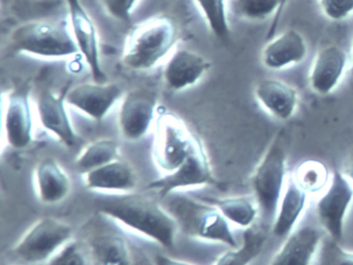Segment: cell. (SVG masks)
Instances as JSON below:
<instances>
[{"label":"cell","mask_w":353,"mask_h":265,"mask_svg":"<svg viewBox=\"0 0 353 265\" xmlns=\"http://www.w3.org/2000/svg\"><path fill=\"white\" fill-rule=\"evenodd\" d=\"M96 206L103 217L150 238L167 250L175 246L179 226L160 202L139 193L109 194L99 197Z\"/></svg>","instance_id":"obj_1"},{"label":"cell","mask_w":353,"mask_h":265,"mask_svg":"<svg viewBox=\"0 0 353 265\" xmlns=\"http://www.w3.org/2000/svg\"><path fill=\"white\" fill-rule=\"evenodd\" d=\"M165 199V207L183 233L196 239L222 242L232 248H236V239L229 221L218 207L204 199L199 200L175 193Z\"/></svg>","instance_id":"obj_2"},{"label":"cell","mask_w":353,"mask_h":265,"mask_svg":"<svg viewBox=\"0 0 353 265\" xmlns=\"http://www.w3.org/2000/svg\"><path fill=\"white\" fill-rule=\"evenodd\" d=\"M177 27L169 17H154L130 32L121 62L131 70H148L157 66L177 41Z\"/></svg>","instance_id":"obj_3"},{"label":"cell","mask_w":353,"mask_h":265,"mask_svg":"<svg viewBox=\"0 0 353 265\" xmlns=\"http://www.w3.org/2000/svg\"><path fill=\"white\" fill-rule=\"evenodd\" d=\"M11 47L18 53L43 58H65L79 51L72 31L59 22L30 21L12 32Z\"/></svg>","instance_id":"obj_4"},{"label":"cell","mask_w":353,"mask_h":265,"mask_svg":"<svg viewBox=\"0 0 353 265\" xmlns=\"http://www.w3.org/2000/svg\"><path fill=\"white\" fill-rule=\"evenodd\" d=\"M288 142L284 130H279L268 146L253 176V188L262 221L272 224L276 219L281 193L286 177Z\"/></svg>","instance_id":"obj_5"},{"label":"cell","mask_w":353,"mask_h":265,"mask_svg":"<svg viewBox=\"0 0 353 265\" xmlns=\"http://www.w3.org/2000/svg\"><path fill=\"white\" fill-rule=\"evenodd\" d=\"M72 236L69 224L54 217H41L12 248L11 255L19 262L39 264L50 260L71 242Z\"/></svg>","instance_id":"obj_6"},{"label":"cell","mask_w":353,"mask_h":265,"mask_svg":"<svg viewBox=\"0 0 353 265\" xmlns=\"http://www.w3.org/2000/svg\"><path fill=\"white\" fill-rule=\"evenodd\" d=\"M199 140L179 116L163 112L156 124L152 149L154 163L165 174L171 173L191 155Z\"/></svg>","instance_id":"obj_7"},{"label":"cell","mask_w":353,"mask_h":265,"mask_svg":"<svg viewBox=\"0 0 353 265\" xmlns=\"http://www.w3.org/2000/svg\"><path fill=\"white\" fill-rule=\"evenodd\" d=\"M210 184H214L212 167L205 148L199 140L191 155L176 170L152 180L145 188L165 199L176 190Z\"/></svg>","instance_id":"obj_8"},{"label":"cell","mask_w":353,"mask_h":265,"mask_svg":"<svg viewBox=\"0 0 353 265\" xmlns=\"http://www.w3.org/2000/svg\"><path fill=\"white\" fill-rule=\"evenodd\" d=\"M3 132L8 145L24 149L34 139L30 86L20 85L3 99Z\"/></svg>","instance_id":"obj_9"},{"label":"cell","mask_w":353,"mask_h":265,"mask_svg":"<svg viewBox=\"0 0 353 265\" xmlns=\"http://www.w3.org/2000/svg\"><path fill=\"white\" fill-rule=\"evenodd\" d=\"M158 107L154 91L139 88L129 91L123 97L119 114V126L125 140L136 142L143 138L152 122Z\"/></svg>","instance_id":"obj_10"},{"label":"cell","mask_w":353,"mask_h":265,"mask_svg":"<svg viewBox=\"0 0 353 265\" xmlns=\"http://www.w3.org/2000/svg\"><path fill=\"white\" fill-rule=\"evenodd\" d=\"M69 10L70 24L74 39L92 72L96 82H107L106 74L101 63L98 32L92 17L81 0H65Z\"/></svg>","instance_id":"obj_11"},{"label":"cell","mask_w":353,"mask_h":265,"mask_svg":"<svg viewBox=\"0 0 353 265\" xmlns=\"http://www.w3.org/2000/svg\"><path fill=\"white\" fill-rule=\"evenodd\" d=\"M352 199V184L341 172H334L327 192L316 205V211L320 223L336 242L342 239L345 215Z\"/></svg>","instance_id":"obj_12"},{"label":"cell","mask_w":353,"mask_h":265,"mask_svg":"<svg viewBox=\"0 0 353 265\" xmlns=\"http://www.w3.org/2000/svg\"><path fill=\"white\" fill-rule=\"evenodd\" d=\"M123 97V89L119 84L108 82L82 83L68 89V105L101 121L106 117L117 101Z\"/></svg>","instance_id":"obj_13"},{"label":"cell","mask_w":353,"mask_h":265,"mask_svg":"<svg viewBox=\"0 0 353 265\" xmlns=\"http://www.w3.org/2000/svg\"><path fill=\"white\" fill-rule=\"evenodd\" d=\"M68 89L61 93L51 89L42 91L37 99V109L43 128L65 146L73 147L78 142V135L68 113Z\"/></svg>","instance_id":"obj_14"},{"label":"cell","mask_w":353,"mask_h":265,"mask_svg":"<svg viewBox=\"0 0 353 265\" xmlns=\"http://www.w3.org/2000/svg\"><path fill=\"white\" fill-rule=\"evenodd\" d=\"M212 68L208 58L189 49H179L172 54L163 72L167 89L177 92L197 84Z\"/></svg>","instance_id":"obj_15"},{"label":"cell","mask_w":353,"mask_h":265,"mask_svg":"<svg viewBox=\"0 0 353 265\" xmlns=\"http://www.w3.org/2000/svg\"><path fill=\"white\" fill-rule=\"evenodd\" d=\"M347 66V54L338 46H328L315 56L309 75L312 90L319 95L332 92L342 79Z\"/></svg>","instance_id":"obj_16"},{"label":"cell","mask_w":353,"mask_h":265,"mask_svg":"<svg viewBox=\"0 0 353 265\" xmlns=\"http://www.w3.org/2000/svg\"><path fill=\"white\" fill-rule=\"evenodd\" d=\"M307 53L305 37L295 29H288L266 43L261 60L268 70H278L303 61Z\"/></svg>","instance_id":"obj_17"},{"label":"cell","mask_w":353,"mask_h":265,"mask_svg":"<svg viewBox=\"0 0 353 265\" xmlns=\"http://www.w3.org/2000/svg\"><path fill=\"white\" fill-rule=\"evenodd\" d=\"M260 105L280 120L292 117L299 103L296 89L276 79H262L254 90Z\"/></svg>","instance_id":"obj_18"},{"label":"cell","mask_w":353,"mask_h":265,"mask_svg":"<svg viewBox=\"0 0 353 265\" xmlns=\"http://www.w3.org/2000/svg\"><path fill=\"white\" fill-rule=\"evenodd\" d=\"M84 180L90 190L117 194L133 192L137 186V176L133 168L121 159L84 174Z\"/></svg>","instance_id":"obj_19"},{"label":"cell","mask_w":353,"mask_h":265,"mask_svg":"<svg viewBox=\"0 0 353 265\" xmlns=\"http://www.w3.org/2000/svg\"><path fill=\"white\" fill-rule=\"evenodd\" d=\"M322 239L313 226H305L291 233L270 265H310Z\"/></svg>","instance_id":"obj_20"},{"label":"cell","mask_w":353,"mask_h":265,"mask_svg":"<svg viewBox=\"0 0 353 265\" xmlns=\"http://www.w3.org/2000/svg\"><path fill=\"white\" fill-rule=\"evenodd\" d=\"M37 194L44 204H57L71 192V179L53 157L43 159L34 172Z\"/></svg>","instance_id":"obj_21"},{"label":"cell","mask_w":353,"mask_h":265,"mask_svg":"<svg viewBox=\"0 0 353 265\" xmlns=\"http://www.w3.org/2000/svg\"><path fill=\"white\" fill-rule=\"evenodd\" d=\"M88 246L98 265H136L131 246L121 234H94L88 237Z\"/></svg>","instance_id":"obj_22"},{"label":"cell","mask_w":353,"mask_h":265,"mask_svg":"<svg viewBox=\"0 0 353 265\" xmlns=\"http://www.w3.org/2000/svg\"><path fill=\"white\" fill-rule=\"evenodd\" d=\"M307 193L294 181L288 182L286 192L281 201L278 215L272 225V233L278 237L289 235L299 215L305 208Z\"/></svg>","instance_id":"obj_23"},{"label":"cell","mask_w":353,"mask_h":265,"mask_svg":"<svg viewBox=\"0 0 353 265\" xmlns=\"http://www.w3.org/2000/svg\"><path fill=\"white\" fill-rule=\"evenodd\" d=\"M231 10L239 18L249 21H262L274 14L266 39H274L283 14V0H231Z\"/></svg>","instance_id":"obj_24"},{"label":"cell","mask_w":353,"mask_h":265,"mask_svg":"<svg viewBox=\"0 0 353 265\" xmlns=\"http://www.w3.org/2000/svg\"><path fill=\"white\" fill-rule=\"evenodd\" d=\"M119 145L113 139H100L88 144L76 159V169L82 174L119 159Z\"/></svg>","instance_id":"obj_25"},{"label":"cell","mask_w":353,"mask_h":265,"mask_svg":"<svg viewBox=\"0 0 353 265\" xmlns=\"http://www.w3.org/2000/svg\"><path fill=\"white\" fill-rule=\"evenodd\" d=\"M266 238L268 236L262 230L248 228L243 233L241 246L223 254L214 265H249L261 254Z\"/></svg>","instance_id":"obj_26"},{"label":"cell","mask_w":353,"mask_h":265,"mask_svg":"<svg viewBox=\"0 0 353 265\" xmlns=\"http://www.w3.org/2000/svg\"><path fill=\"white\" fill-rule=\"evenodd\" d=\"M218 207L222 215L229 222L236 224L241 227L248 228L255 221L257 215V207L250 199L245 197H233L225 199H204Z\"/></svg>","instance_id":"obj_27"},{"label":"cell","mask_w":353,"mask_h":265,"mask_svg":"<svg viewBox=\"0 0 353 265\" xmlns=\"http://www.w3.org/2000/svg\"><path fill=\"white\" fill-rule=\"evenodd\" d=\"M205 19L208 28L216 39L227 41L230 37L226 0H194Z\"/></svg>","instance_id":"obj_28"},{"label":"cell","mask_w":353,"mask_h":265,"mask_svg":"<svg viewBox=\"0 0 353 265\" xmlns=\"http://www.w3.org/2000/svg\"><path fill=\"white\" fill-rule=\"evenodd\" d=\"M293 179L305 193H318L327 184V168L321 161H303L295 170Z\"/></svg>","instance_id":"obj_29"},{"label":"cell","mask_w":353,"mask_h":265,"mask_svg":"<svg viewBox=\"0 0 353 265\" xmlns=\"http://www.w3.org/2000/svg\"><path fill=\"white\" fill-rule=\"evenodd\" d=\"M319 265H353V253L345 251L338 242L330 237L322 242Z\"/></svg>","instance_id":"obj_30"},{"label":"cell","mask_w":353,"mask_h":265,"mask_svg":"<svg viewBox=\"0 0 353 265\" xmlns=\"http://www.w3.org/2000/svg\"><path fill=\"white\" fill-rule=\"evenodd\" d=\"M138 0H100L107 14L119 22L129 23Z\"/></svg>","instance_id":"obj_31"},{"label":"cell","mask_w":353,"mask_h":265,"mask_svg":"<svg viewBox=\"0 0 353 265\" xmlns=\"http://www.w3.org/2000/svg\"><path fill=\"white\" fill-rule=\"evenodd\" d=\"M320 8L326 18L341 21L353 12V0H318Z\"/></svg>","instance_id":"obj_32"},{"label":"cell","mask_w":353,"mask_h":265,"mask_svg":"<svg viewBox=\"0 0 353 265\" xmlns=\"http://www.w3.org/2000/svg\"><path fill=\"white\" fill-rule=\"evenodd\" d=\"M48 265H86V260L77 242H70L49 260Z\"/></svg>","instance_id":"obj_33"},{"label":"cell","mask_w":353,"mask_h":265,"mask_svg":"<svg viewBox=\"0 0 353 265\" xmlns=\"http://www.w3.org/2000/svg\"><path fill=\"white\" fill-rule=\"evenodd\" d=\"M152 263L154 265H194L189 262H185V261L177 260V259L164 254L154 255Z\"/></svg>","instance_id":"obj_34"},{"label":"cell","mask_w":353,"mask_h":265,"mask_svg":"<svg viewBox=\"0 0 353 265\" xmlns=\"http://www.w3.org/2000/svg\"><path fill=\"white\" fill-rule=\"evenodd\" d=\"M346 175L350 177L351 181L353 182V159L351 163L349 164L348 167L346 169Z\"/></svg>","instance_id":"obj_35"},{"label":"cell","mask_w":353,"mask_h":265,"mask_svg":"<svg viewBox=\"0 0 353 265\" xmlns=\"http://www.w3.org/2000/svg\"><path fill=\"white\" fill-rule=\"evenodd\" d=\"M287 2H288V0H283V10H284L285 6H287Z\"/></svg>","instance_id":"obj_36"},{"label":"cell","mask_w":353,"mask_h":265,"mask_svg":"<svg viewBox=\"0 0 353 265\" xmlns=\"http://www.w3.org/2000/svg\"><path fill=\"white\" fill-rule=\"evenodd\" d=\"M351 72H352V76H353V47H352V63H351Z\"/></svg>","instance_id":"obj_37"}]
</instances>
